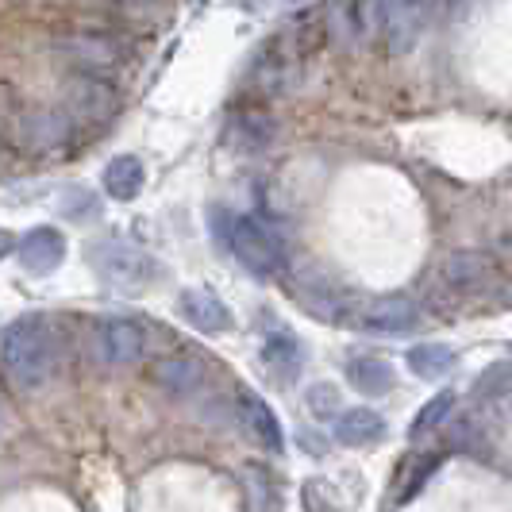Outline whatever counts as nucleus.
Wrapping results in <instances>:
<instances>
[{"label": "nucleus", "instance_id": "nucleus-1", "mask_svg": "<svg viewBox=\"0 0 512 512\" xmlns=\"http://www.w3.org/2000/svg\"><path fill=\"white\" fill-rule=\"evenodd\" d=\"M0 370L20 393H35L51 382L54 332L47 316H20L0 332Z\"/></svg>", "mask_w": 512, "mask_h": 512}, {"label": "nucleus", "instance_id": "nucleus-2", "mask_svg": "<svg viewBox=\"0 0 512 512\" xmlns=\"http://www.w3.org/2000/svg\"><path fill=\"white\" fill-rule=\"evenodd\" d=\"M77 131V120L70 108H54V104H39V108H16L4 116L0 124V135L8 143H16L20 151L27 154H51L70 147Z\"/></svg>", "mask_w": 512, "mask_h": 512}, {"label": "nucleus", "instance_id": "nucleus-3", "mask_svg": "<svg viewBox=\"0 0 512 512\" xmlns=\"http://www.w3.org/2000/svg\"><path fill=\"white\" fill-rule=\"evenodd\" d=\"M224 239H228L231 255L239 258L251 274H258V278H270V274L282 270V243L274 239V231L266 228V224H258L251 216H228Z\"/></svg>", "mask_w": 512, "mask_h": 512}, {"label": "nucleus", "instance_id": "nucleus-4", "mask_svg": "<svg viewBox=\"0 0 512 512\" xmlns=\"http://www.w3.org/2000/svg\"><path fill=\"white\" fill-rule=\"evenodd\" d=\"M54 54L77 74H112L124 62L120 39L108 31H62L54 39Z\"/></svg>", "mask_w": 512, "mask_h": 512}, {"label": "nucleus", "instance_id": "nucleus-5", "mask_svg": "<svg viewBox=\"0 0 512 512\" xmlns=\"http://www.w3.org/2000/svg\"><path fill=\"white\" fill-rule=\"evenodd\" d=\"M62 108L74 112L77 124H108L116 116V93L101 74H70L62 81Z\"/></svg>", "mask_w": 512, "mask_h": 512}, {"label": "nucleus", "instance_id": "nucleus-6", "mask_svg": "<svg viewBox=\"0 0 512 512\" xmlns=\"http://www.w3.org/2000/svg\"><path fill=\"white\" fill-rule=\"evenodd\" d=\"M93 266L104 282L120 285V289H143L154 278V262L139 247L120 243V239H108L93 247Z\"/></svg>", "mask_w": 512, "mask_h": 512}, {"label": "nucleus", "instance_id": "nucleus-7", "mask_svg": "<svg viewBox=\"0 0 512 512\" xmlns=\"http://www.w3.org/2000/svg\"><path fill=\"white\" fill-rule=\"evenodd\" d=\"M432 16V0H382L385 54H409Z\"/></svg>", "mask_w": 512, "mask_h": 512}, {"label": "nucleus", "instance_id": "nucleus-8", "mask_svg": "<svg viewBox=\"0 0 512 512\" xmlns=\"http://www.w3.org/2000/svg\"><path fill=\"white\" fill-rule=\"evenodd\" d=\"M301 66H305V58L293 51L285 39H274V43L255 58L251 81H255V89L262 97H285V93L297 89Z\"/></svg>", "mask_w": 512, "mask_h": 512}, {"label": "nucleus", "instance_id": "nucleus-9", "mask_svg": "<svg viewBox=\"0 0 512 512\" xmlns=\"http://www.w3.org/2000/svg\"><path fill=\"white\" fill-rule=\"evenodd\" d=\"M93 355L104 366H128L143 355V328L135 320H104L93 335Z\"/></svg>", "mask_w": 512, "mask_h": 512}, {"label": "nucleus", "instance_id": "nucleus-10", "mask_svg": "<svg viewBox=\"0 0 512 512\" xmlns=\"http://www.w3.org/2000/svg\"><path fill=\"white\" fill-rule=\"evenodd\" d=\"M66 258V239L58 228H35L20 239V262L27 274H51Z\"/></svg>", "mask_w": 512, "mask_h": 512}, {"label": "nucleus", "instance_id": "nucleus-11", "mask_svg": "<svg viewBox=\"0 0 512 512\" xmlns=\"http://www.w3.org/2000/svg\"><path fill=\"white\" fill-rule=\"evenodd\" d=\"M178 308H181V316H185L197 332H205V335L224 332V328L231 324L228 305H224L212 289H185V293L178 297Z\"/></svg>", "mask_w": 512, "mask_h": 512}, {"label": "nucleus", "instance_id": "nucleus-12", "mask_svg": "<svg viewBox=\"0 0 512 512\" xmlns=\"http://www.w3.org/2000/svg\"><path fill=\"white\" fill-rule=\"evenodd\" d=\"M416 305H412L409 297H378V301H370V305H362L359 312V324L362 328H370V332H409L412 324H416Z\"/></svg>", "mask_w": 512, "mask_h": 512}, {"label": "nucleus", "instance_id": "nucleus-13", "mask_svg": "<svg viewBox=\"0 0 512 512\" xmlns=\"http://www.w3.org/2000/svg\"><path fill=\"white\" fill-rule=\"evenodd\" d=\"M239 416H243V424H247V432L255 436V443H262L266 451H282L285 439H282V424H278V416L270 412V405L251 393V389H243L239 393Z\"/></svg>", "mask_w": 512, "mask_h": 512}, {"label": "nucleus", "instance_id": "nucleus-14", "mask_svg": "<svg viewBox=\"0 0 512 512\" xmlns=\"http://www.w3.org/2000/svg\"><path fill=\"white\" fill-rule=\"evenodd\" d=\"M385 436V420L374 409H343L335 416V439L347 447H370Z\"/></svg>", "mask_w": 512, "mask_h": 512}, {"label": "nucleus", "instance_id": "nucleus-15", "mask_svg": "<svg viewBox=\"0 0 512 512\" xmlns=\"http://www.w3.org/2000/svg\"><path fill=\"white\" fill-rule=\"evenodd\" d=\"M143 181H147V174H143V162L135 154H120L104 166V193L112 201H135L143 193Z\"/></svg>", "mask_w": 512, "mask_h": 512}, {"label": "nucleus", "instance_id": "nucleus-16", "mask_svg": "<svg viewBox=\"0 0 512 512\" xmlns=\"http://www.w3.org/2000/svg\"><path fill=\"white\" fill-rule=\"evenodd\" d=\"M493 278V258L482 251H459L443 262V282L455 289H478Z\"/></svg>", "mask_w": 512, "mask_h": 512}, {"label": "nucleus", "instance_id": "nucleus-17", "mask_svg": "<svg viewBox=\"0 0 512 512\" xmlns=\"http://www.w3.org/2000/svg\"><path fill=\"white\" fill-rule=\"evenodd\" d=\"M270 135H274V120H270L262 108H255V104H251V108H239L228 124V139L235 147H243V151L266 147Z\"/></svg>", "mask_w": 512, "mask_h": 512}, {"label": "nucleus", "instance_id": "nucleus-18", "mask_svg": "<svg viewBox=\"0 0 512 512\" xmlns=\"http://www.w3.org/2000/svg\"><path fill=\"white\" fill-rule=\"evenodd\" d=\"M347 382L355 385L359 393H366V397H385L393 389V382H397V374H393V366L385 359L362 355V359L347 362Z\"/></svg>", "mask_w": 512, "mask_h": 512}, {"label": "nucleus", "instance_id": "nucleus-19", "mask_svg": "<svg viewBox=\"0 0 512 512\" xmlns=\"http://www.w3.org/2000/svg\"><path fill=\"white\" fill-rule=\"evenodd\" d=\"M262 362H266V370L274 378H297L301 374V362H305L301 359V343L293 335L274 332L262 343Z\"/></svg>", "mask_w": 512, "mask_h": 512}, {"label": "nucleus", "instance_id": "nucleus-20", "mask_svg": "<svg viewBox=\"0 0 512 512\" xmlns=\"http://www.w3.org/2000/svg\"><path fill=\"white\" fill-rule=\"evenodd\" d=\"M282 39L293 47V51L301 54V58H312V54L328 43V24H324V12H305V16H297Z\"/></svg>", "mask_w": 512, "mask_h": 512}, {"label": "nucleus", "instance_id": "nucleus-21", "mask_svg": "<svg viewBox=\"0 0 512 512\" xmlns=\"http://www.w3.org/2000/svg\"><path fill=\"white\" fill-rule=\"evenodd\" d=\"M455 366V351L443 343H416L409 351V370L424 382H436Z\"/></svg>", "mask_w": 512, "mask_h": 512}, {"label": "nucleus", "instance_id": "nucleus-22", "mask_svg": "<svg viewBox=\"0 0 512 512\" xmlns=\"http://www.w3.org/2000/svg\"><path fill=\"white\" fill-rule=\"evenodd\" d=\"M154 378H158V385H162L166 393L185 397V393H193V389L201 385V366L193 359H162L154 366Z\"/></svg>", "mask_w": 512, "mask_h": 512}, {"label": "nucleus", "instance_id": "nucleus-23", "mask_svg": "<svg viewBox=\"0 0 512 512\" xmlns=\"http://www.w3.org/2000/svg\"><path fill=\"white\" fill-rule=\"evenodd\" d=\"M451 405H455V401H451V393H439V397H432V401H428V405L420 409V416L412 420L409 436H412V439H424L428 432H436L439 424L447 420V412H451Z\"/></svg>", "mask_w": 512, "mask_h": 512}, {"label": "nucleus", "instance_id": "nucleus-24", "mask_svg": "<svg viewBox=\"0 0 512 512\" xmlns=\"http://www.w3.org/2000/svg\"><path fill=\"white\" fill-rule=\"evenodd\" d=\"M308 412L316 420H328V416H339L343 405H339V389L332 382H316L308 389Z\"/></svg>", "mask_w": 512, "mask_h": 512}, {"label": "nucleus", "instance_id": "nucleus-25", "mask_svg": "<svg viewBox=\"0 0 512 512\" xmlns=\"http://www.w3.org/2000/svg\"><path fill=\"white\" fill-rule=\"evenodd\" d=\"M301 501H305V512H343V497L328 482H308L301 489Z\"/></svg>", "mask_w": 512, "mask_h": 512}, {"label": "nucleus", "instance_id": "nucleus-26", "mask_svg": "<svg viewBox=\"0 0 512 512\" xmlns=\"http://www.w3.org/2000/svg\"><path fill=\"white\" fill-rule=\"evenodd\" d=\"M512 389V366L509 362H493L486 374H482V382H478V397H497V393H509Z\"/></svg>", "mask_w": 512, "mask_h": 512}, {"label": "nucleus", "instance_id": "nucleus-27", "mask_svg": "<svg viewBox=\"0 0 512 512\" xmlns=\"http://www.w3.org/2000/svg\"><path fill=\"white\" fill-rule=\"evenodd\" d=\"M243 482H247V489H251V509L262 512L274 497H270V482H266V474L262 470H247L243 474Z\"/></svg>", "mask_w": 512, "mask_h": 512}, {"label": "nucleus", "instance_id": "nucleus-28", "mask_svg": "<svg viewBox=\"0 0 512 512\" xmlns=\"http://www.w3.org/2000/svg\"><path fill=\"white\" fill-rule=\"evenodd\" d=\"M436 455H428V459H420L416 462V466H412L409 470V486L401 489V501H405V497H412V493H416V489L424 486V482H428V474H432V470H436Z\"/></svg>", "mask_w": 512, "mask_h": 512}, {"label": "nucleus", "instance_id": "nucleus-29", "mask_svg": "<svg viewBox=\"0 0 512 512\" xmlns=\"http://www.w3.org/2000/svg\"><path fill=\"white\" fill-rule=\"evenodd\" d=\"M62 208H66V212H70L74 220H85L81 212H89V208H93V197H89L85 189H74V193H66V201H62Z\"/></svg>", "mask_w": 512, "mask_h": 512}, {"label": "nucleus", "instance_id": "nucleus-30", "mask_svg": "<svg viewBox=\"0 0 512 512\" xmlns=\"http://www.w3.org/2000/svg\"><path fill=\"white\" fill-rule=\"evenodd\" d=\"M8 251H12V235H8V231H0V258L8 255Z\"/></svg>", "mask_w": 512, "mask_h": 512}, {"label": "nucleus", "instance_id": "nucleus-31", "mask_svg": "<svg viewBox=\"0 0 512 512\" xmlns=\"http://www.w3.org/2000/svg\"><path fill=\"white\" fill-rule=\"evenodd\" d=\"M4 424H8V409H4V401H0V432H4Z\"/></svg>", "mask_w": 512, "mask_h": 512}]
</instances>
